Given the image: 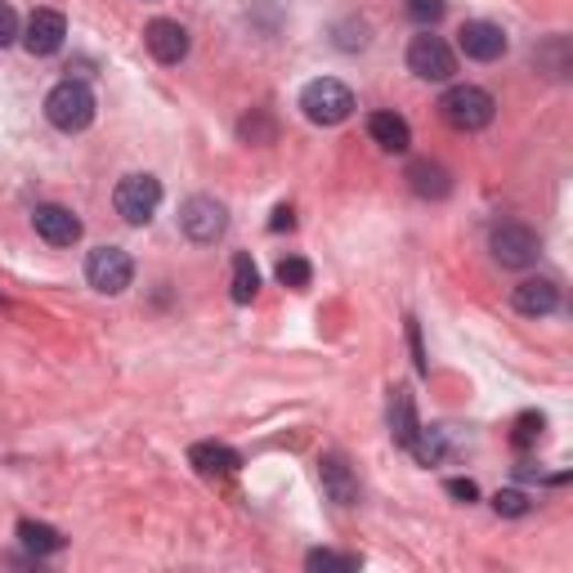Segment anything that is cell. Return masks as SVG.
I'll return each mask as SVG.
<instances>
[{"label":"cell","mask_w":573,"mask_h":573,"mask_svg":"<svg viewBox=\"0 0 573 573\" xmlns=\"http://www.w3.org/2000/svg\"><path fill=\"white\" fill-rule=\"evenodd\" d=\"M45 117L54 130L63 134H82L90 121H95V95L90 86L82 82H58L50 95H45Z\"/></svg>","instance_id":"6da1fadb"},{"label":"cell","mask_w":573,"mask_h":573,"mask_svg":"<svg viewBox=\"0 0 573 573\" xmlns=\"http://www.w3.org/2000/svg\"><path fill=\"white\" fill-rule=\"evenodd\" d=\"M301 112L314 126H340L354 112V90L345 82H336V77H318V82H310L301 90Z\"/></svg>","instance_id":"7a4b0ae2"},{"label":"cell","mask_w":573,"mask_h":573,"mask_svg":"<svg viewBox=\"0 0 573 573\" xmlns=\"http://www.w3.org/2000/svg\"><path fill=\"white\" fill-rule=\"evenodd\" d=\"M493 112H497V104H493V95L488 90H479V86H453L444 99H440V117L453 126V130H484L488 121H493Z\"/></svg>","instance_id":"3957f363"},{"label":"cell","mask_w":573,"mask_h":573,"mask_svg":"<svg viewBox=\"0 0 573 573\" xmlns=\"http://www.w3.org/2000/svg\"><path fill=\"white\" fill-rule=\"evenodd\" d=\"M112 206H117V215L126 225H149L153 215H158V206H162V184L153 180V175H126L121 184H117V193H112Z\"/></svg>","instance_id":"277c9868"},{"label":"cell","mask_w":573,"mask_h":573,"mask_svg":"<svg viewBox=\"0 0 573 573\" xmlns=\"http://www.w3.org/2000/svg\"><path fill=\"white\" fill-rule=\"evenodd\" d=\"M408 72H412V77H421V82H448L457 72V54H453V45L444 36L421 32L408 45Z\"/></svg>","instance_id":"5b68a950"},{"label":"cell","mask_w":573,"mask_h":573,"mask_svg":"<svg viewBox=\"0 0 573 573\" xmlns=\"http://www.w3.org/2000/svg\"><path fill=\"white\" fill-rule=\"evenodd\" d=\"M180 229H184L197 247H210V242L225 238V229H229V210H225V202H215V197L197 193V197H188V202L180 206Z\"/></svg>","instance_id":"8992f818"},{"label":"cell","mask_w":573,"mask_h":573,"mask_svg":"<svg viewBox=\"0 0 573 573\" xmlns=\"http://www.w3.org/2000/svg\"><path fill=\"white\" fill-rule=\"evenodd\" d=\"M86 282L104 296H121L126 286L134 282V260L121 247H95L86 256Z\"/></svg>","instance_id":"52a82bcc"},{"label":"cell","mask_w":573,"mask_h":573,"mask_svg":"<svg viewBox=\"0 0 573 573\" xmlns=\"http://www.w3.org/2000/svg\"><path fill=\"white\" fill-rule=\"evenodd\" d=\"M488 247H493V260L501 269H529V264H538V251H542L538 234L529 225H516V220L511 225H497L493 238H488Z\"/></svg>","instance_id":"ba28073f"},{"label":"cell","mask_w":573,"mask_h":573,"mask_svg":"<svg viewBox=\"0 0 573 573\" xmlns=\"http://www.w3.org/2000/svg\"><path fill=\"white\" fill-rule=\"evenodd\" d=\"M507 32H501L497 23H484V19H475V23H462V32H457V50L466 54V58H475V63H493V58H501L507 54Z\"/></svg>","instance_id":"9c48e42d"},{"label":"cell","mask_w":573,"mask_h":573,"mask_svg":"<svg viewBox=\"0 0 573 573\" xmlns=\"http://www.w3.org/2000/svg\"><path fill=\"white\" fill-rule=\"evenodd\" d=\"M63 41H67V19H63L58 10H36V14L28 19V28H23V45H28V54H36V58L58 54Z\"/></svg>","instance_id":"30bf717a"},{"label":"cell","mask_w":573,"mask_h":573,"mask_svg":"<svg viewBox=\"0 0 573 573\" xmlns=\"http://www.w3.org/2000/svg\"><path fill=\"white\" fill-rule=\"evenodd\" d=\"M143 45H149V54L158 63H184L188 58V32L175 19H153L149 32H143Z\"/></svg>","instance_id":"8fae6325"},{"label":"cell","mask_w":573,"mask_h":573,"mask_svg":"<svg viewBox=\"0 0 573 573\" xmlns=\"http://www.w3.org/2000/svg\"><path fill=\"white\" fill-rule=\"evenodd\" d=\"M32 225H36V234H41L50 247H72V242L82 238V220H77V215H72L67 206H54V202L32 210Z\"/></svg>","instance_id":"7c38bea8"},{"label":"cell","mask_w":573,"mask_h":573,"mask_svg":"<svg viewBox=\"0 0 573 573\" xmlns=\"http://www.w3.org/2000/svg\"><path fill=\"white\" fill-rule=\"evenodd\" d=\"M511 305H516L525 318H547V314L560 310V286H555L551 278H525V282L516 286Z\"/></svg>","instance_id":"4fadbf2b"},{"label":"cell","mask_w":573,"mask_h":573,"mask_svg":"<svg viewBox=\"0 0 573 573\" xmlns=\"http://www.w3.org/2000/svg\"><path fill=\"white\" fill-rule=\"evenodd\" d=\"M408 188H412L417 197H425V202H444V197L453 193V175H448V166L421 158V162L408 166Z\"/></svg>","instance_id":"5bb4252c"},{"label":"cell","mask_w":573,"mask_h":573,"mask_svg":"<svg viewBox=\"0 0 573 573\" xmlns=\"http://www.w3.org/2000/svg\"><path fill=\"white\" fill-rule=\"evenodd\" d=\"M318 479H323V493L336 501V507H354L358 501V479H354V471L345 466V457H323L318 462Z\"/></svg>","instance_id":"9a60e30c"},{"label":"cell","mask_w":573,"mask_h":573,"mask_svg":"<svg viewBox=\"0 0 573 573\" xmlns=\"http://www.w3.org/2000/svg\"><path fill=\"white\" fill-rule=\"evenodd\" d=\"M188 462H193L206 479H225V475H234V471L242 466V457H238L229 444H210V440H206V444H193V448H188Z\"/></svg>","instance_id":"2e32d148"},{"label":"cell","mask_w":573,"mask_h":573,"mask_svg":"<svg viewBox=\"0 0 573 573\" xmlns=\"http://www.w3.org/2000/svg\"><path fill=\"white\" fill-rule=\"evenodd\" d=\"M368 134L381 143L386 153H408L412 149V130H408V121L399 112H372L368 117Z\"/></svg>","instance_id":"e0dca14e"},{"label":"cell","mask_w":573,"mask_h":573,"mask_svg":"<svg viewBox=\"0 0 573 573\" xmlns=\"http://www.w3.org/2000/svg\"><path fill=\"white\" fill-rule=\"evenodd\" d=\"M421 430V421H417V403H412V390H394V399H390V435H394V444L399 448H408L412 444V435Z\"/></svg>","instance_id":"ac0fdd59"},{"label":"cell","mask_w":573,"mask_h":573,"mask_svg":"<svg viewBox=\"0 0 573 573\" xmlns=\"http://www.w3.org/2000/svg\"><path fill=\"white\" fill-rule=\"evenodd\" d=\"M408 453L421 462V466H440L444 457H448V430H440V425H421L417 435H412V444H408Z\"/></svg>","instance_id":"d6986e66"},{"label":"cell","mask_w":573,"mask_h":573,"mask_svg":"<svg viewBox=\"0 0 573 573\" xmlns=\"http://www.w3.org/2000/svg\"><path fill=\"white\" fill-rule=\"evenodd\" d=\"M260 292V269L251 256H234V273H229V296L234 305H251Z\"/></svg>","instance_id":"ffe728a7"},{"label":"cell","mask_w":573,"mask_h":573,"mask_svg":"<svg viewBox=\"0 0 573 573\" xmlns=\"http://www.w3.org/2000/svg\"><path fill=\"white\" fill-rule=\"evenodd\" d=\"M19 542H23L32 555H54V551H63V533L50 529V525H36V520H23V525H19Z\"/></svg>","instance_id":"44dd1931"},{"label":"cell","mask_w":573,"mask_h":573,"mask_svg":"<svg viewBox=\"0 0 573 573\" xmlns=\"http://www.w3.org/2000/svg\"><path fill=\"white\" fill-rule=\"evenodd\" d=\"M310 278H314V269H310L305 256H286V260H278V282L292 286V292H305Z\"/></svg>","instance_id":"7402d4cb"},{"label":"cell","mask_w":573,"mask_h":573,"mask_svg":"<svg viewBox=\"0 0 573 573\" xmlns=\"http://www.w3.org/2000/svg\"><path fill=\"white\" fill-rule=\"evenodd\" d=\"M538 63L551 72V77H569V41H564V36H551L547 50H538Z\"/></svg>","instance_id":"603a6c76"},{"label":"cell","mask_w":573,"mask_h":573,"mask_svg":"<svg viewBox=\"0 0 573 573\" xmlns=\"http://www.w3.org/2000/svg\"><path fill=\"white\" fill-rule=\"evenodd\" d=\"M403 10H408V19L412 23H421V28H435L440 19H444V0H403Z\"/></svg>","instance_id":"cb8c5ba5"},{"label":"cell","mask_w":573,"mask_h":573,"mask_svg":"<svg viewBox=\"0 0 573 573\" xmlns=\"http://www.w3.org/2000/svg\"><path fill=\"white\" fill-rule=\"evenodd\" d=\"M493 511L507 516V520H520V516H529V497H525L520 488H501V493L493 497Z\"/></svg>","instance_id":"d4e9b609"},{"label":"cell","mask_w":573,"mask_h":573,"mask_svg":"<svg viewBox=\"0 0 573 573\" xmlns=\"http://www.w3.org/2000/svg\"><path fill=\"white\" fill-rule=\"evenodd\" d=\"M368 41H372V28L358 23V19H349V23L336 28V45L349 50V54H354V50H368Z\"/></svg>","instance_id":"484cf974"},{"label":"cell","mask_w":573,"mask_h":573,"mask_svg":"<svg viewBox=\"0 0 573 573\" xmlns=\"http://www.w3.org/2000/svg\"><path fill=\"white\" fill-rule=\"evenodd\" d=\"M310 569H327V573H354L358 569V555H336V551H310L305 555Z\"/></svg>","instance_id":"4316f807"},{"label":"cell","mask_w":573,"mask_h":573,"mask_svg":"<svg viewBox=\"0 0 573 573\" xmlns=\"http://www.w3.org/2000/svg\"><path fill=\"white\" fill-rule=\"evenodd\" d=\"M542 425H547V421H542L538 412L516 417V435H511V440H516V448H533V444L542 440Z\"/></svg>","instance_id":"83f0119b"},{"label":"cell","mask_w":573,"mask_h":573,"mask_svg":"<svg viewBox=\"0 0 573 573\" xmlns=\"http://www.w3.org/2000/svg\"><path fill=\"white\" fill-rule=\"evenodd\" d=\"M23 32H19V14L6 6V0H0V50H6V45H14Z\"/></svg>","instance_id":"f1b7e54d"},{"label":"cell","mask_w":573,"mask_h":573,"mask_svg":"<svg viewBox=\"0 0 573 573\" xmlns=\"http://www.w3.org/2000/svg\"><path fill=\"white\" fill-rule=\"evenodd\" d=\"M448 493H453L457 501H466V507H471V501L479 497V488H475L471 479H448Z\"/></svg>","instance_id":"f546056e"},{"label":"cell","mask_w":573,"mask_h":573,"mask_svg":"<svg viewBox=\"0 0 573 573\" xmlns=\"http://www.w3.org/2000/svg\"><path fill=\"white\" fill-rule=\"evenodd\" d=\"M269 229H292V210L278 206V210H273V220H269Z\"/></svg>","instance_id":"4dcf8cb0"}]
</instances>
